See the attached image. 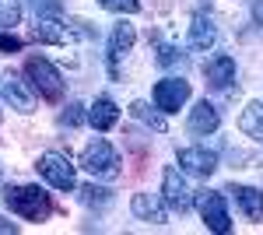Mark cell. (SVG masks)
Returning a JSON list of instances; mask_svg holds the SVG:
<instances>
[{"label":"cell","mask_w":263,"mask_h":235,"mask_svg":"<svg viewBox=\"0 0 263 235\" xmlns=\"http://www.w3.org/2000/svg\"><path fill=\"white\" fill-rule=\"evenodd\" d=\"M25 74H28L32 88H35L42 98H49V102H60L63 98V78L46 57H28L25 60Z\"/></svg>","instance_id":"cell-2"},{"label":"cell","mask_w":263,"mask_h":235,"mask_svg":"<svg viewBox=\"0 0 263 235\" xmlns=\"http://www.w3.org/2000/svg\"><path fill=\"white\" fill-rule=\"evenodd\" d=\"M7 207L14 211L25 221H46L53 204H49V193L39 190V186H7Z\"/></svg>","instance_id":"cell-1"},{"label":"cell","mask_w":263,"mask_h":235,"mask_svg":"<svg viewBox=\"0 0 263 235\" xmlns=\"http://www.w3.org/2000/svg\"><path fill=\"white\" fill-rule=\"evenodd\" d=\"M253 18L263 25V0H253Z\"/></svg>","instance_id":"cell-28"},{"label":"cell","mask_w":263,"mask_h":235,"mask_svg":"<svg viewBox=\"0 0 263 235\" xmlns=\"http://www.w3.org/2000/svg\"><path fill=\"white\" fill-rule=\"evenodd\" d=\"M214 42H218L214 21L207 18V14H197V18L190 21V46H193V49H211Z\"/></svg>","instance_id":"cell-16"},{"label":"cell","mask_w":263,"mask_h":235,"mask_svg":"<svg viewBox=\"0 0 263 235\" xmlns=\"http://www.w3.org/2000/svg\"><path fill=\"white\" fill-rule=\"evenodd\" d=\"M4 84H0V92H4V98L11 102V109H18V113H32V105H35V98H32V92L25 88V81L18 78V74H4Z\"/></svg>","instance_id":"cell-11"},{"label":"cell","mask_w":263,"mask_h":235,"mask_svg":"<svg viewBox=\"0 0 263 235\" xmlns=\"http://www.w3.org/2000/svg\"><path fill=\"white\" fill-rule=\"evenodd\" d=\"M60 123H63V126H81V123H84V105H81V102H70V105L60 113Z\"/></svg>","instance_id":"cell-22"},{"label":"cell","mask_w":263,"mask_h":235,"mask_svg":"<svg viewBox=\"0 0 263 235\" xmlns=\"http://www.w3.org/2000/svg\"><path fill=\"white\" fill-rule=\"evenodd\" d=\"M116 119H120V109H116V102L109 95H102V98H95V105H91V113H88V123L95 126V130H112L116 126Z\"/></svg>","instance_id":"cell-15"},{"label":"cell","mask_w":263,"mask_h":235,"mask_svg":"<svg viewBox=\"0 0 263 235\" xmlns=\"http://www.w3.org/2000/svg\"><path fill=\"white\" fill-rule=\"evenodd\" d=\"M193 190L186 186V179L179 176V169H165V176H162V200L168 204V207H176V211H190L193 207Z\"/></svg>","instance_id":"cell-6"},{"label":"cell","mask_w":263,"mask_h":235,"mask_svg":"<svg viewBox=\"0 0 263 235\" xmlns=\"http://www.w3.org/2000/svg\"><path fill=\"white\" fill-rule=\"evenodd\" d=\"M102 7H109V11H120V14H134L141 4L137 0H99Z\"/></svg>","instance_id":"cell-25"},{"label":"cell","mask_w":263,"mask_h":235,"mask_svg":"<svg viewBox=\"0 0 263 235\" xmlns=\"http://www.w3.org/2000/svg\"><path fill=\"white\" fill-rule=\"evenodd\" d=\"M11 232H18V225H14V221H4V218H0V235H11Z\"/></svg>","instance_id":"cell-27"},{"label":"cell","mask_w":263,"mask_h":235,"mask_svg":"<svg viewBox=\"0 0 263 235\" xmlns=\"http://www.w3.org/2000/svg\"><path fill=\"white\" fill-rule=\"evenodd\" d=\"M0 49H4V53H18L21 39H18V35H0Z\"/></svg>","instance_id":"cell-26"},{"label":"cell","mask_w":263,"mask_h":235,"mask_svg":"<svg viewBox=\"0 0 263 235\" xmlns=\"http://www.w3.org/2000/svg\"><path fill=\"white\" fill-rule=\"evenodd\" d=\"M18 21H21V7H18V0H0V25L14 28Z\"/></svg>","instance_id":"cell-21"},{"label":"cell","mask_w":263,"mask_h":235,"mask_svg":"<svg viewBox=\"0 0 263 235\" xmlns=\"http://www.w3.org/2000/svg\"><path fill=\"white\" fill-rule=\"evenodd\" d=\"M134 214L141 218V221H155V225H165V207L155 200V196H147V193H137L134 196Z\"/></svg>","instance_id":"cell-17"},{"label":"cell","mask_w":263,"mask_h":235,"mask_svg":"<svg viewBox=\"0 0 263 235\" xmlns=\"http://www.w3.org/2000/svg\"><path fill=\"white\" fill-rule=\"evenodd\" d=\"M203 78H207V84L211 88H228L232 81H235V60L232 57H211L207 63H203Z\"/></svg>","instance_id":"cell-13"},{"label":"cell","mask_w":263,"mask_h":235,"mask_svg":"<svg viewBox=\"0 0 263 235\" xmlns=\"http://www.w3.org/2000/svg\"><path fill=\"white\" fill-rule=\"evenodd\" d=\"M239 130L263 144V102H249V105H246L242 119H239Z\"/></svg>","instance_id":"cell-18"},{"label":"cell","mask_w":263,"mask_h":235,"mask_svg":"<svg viewBox=\"0 0 263 235\" xmlns=\"http://www.w3.org/2000/svg\"><path fill=\"white\" fill-rule=\"evenodd\" d=\"M81 165L95 179H116L120 176V155H116V148L109 140H91L81 155Z\"/></svg>","instance_id":"cell-3"},{"label":"cell","mask_w":263,"mask_h":235,"mask_svg":"<svg viewBox=\"0 0 263 235\" xmlns=\"http://www.w3.org/2000/svg\"><path fill=\"white\" fill-rule=\"evenodd\" d=\"M186 98H190V81L162 78L158 84H155V105H158L162 113H176V109H182Z\"/></svg>","instance_id":"cell-7"},{"label":"cell","mask_w":263,"mask_h":235,"mask_svg":"<svg viewBox=\"0 0 263 235\" xmlns=\"http://www.w3.org/2000/svg\"><path fill=\"white\" fill-rule=\"evenodd\" d=\"M81 200H84V204H109V190H102V186H95V183H88V186H81Z\"/></svg>","instance_id":"cell-23"},{"label":"cell","mask_w":263,"mask_h":235,"mask_svg":"<svg viewBox=\"0 0 263 235\" xmlns=\"http://www.w3.org/2000/svg\"><path fill=\"white\" fill-rule=\"evenodd\" d=\"M221 126V113L203 98V102H197L193 105V113H190V134H200V137H207V134H214Z\"/></svg>","instance_id":"cell-12"},{"label":"cell","mask_w":263,"mask_h":235,"mask_svg":"<svg viewBox=\"0 0 263 235\" xmlns=\"http://www.w3.org/2000/svg\"><path fill=\"white\" fill-rule=\"evenodd\" d=\"M70 32L74 28H67L60 18H49V14H39V21L32 25V39L49 42V46H63V42L70 39Z\"/></svg>","instance_id":"cell-10"},{"label":"cell","mask_w":263,"mask_h":235,"mask_svg":"<svg viewBox=\"0 0 263 235\" xmlns=\"http://www.w3.org/2000/svg\"><path fill=\"white\" fill-rule=\"evenodd\" d=\"M39 176L46 183H53L57 190H74L78 186V176H74V165H70V158L67 155H57V151H46L39 158Z\"/></svg>","instance_id":"cell-5"},{"label":"cell","mask_w":263,"mask_h":235,"mask_svg":"<svg viewBox=\"0 0 263 235\" xmlns=\"http://www.w3.org/2000/svg\"><path fill=\"white\" fill-rule=\"evenodd\" d=\"M179 165L190 172V176H211L214 169H218V155L214 151H207V148H182L179 151Z\"/></svg>","instance_id":"cell-9"},{"label":"cell","mask_w":263,"mask_h":235,"mask_svg":"<svg viewBox=\"0 0 263 235\" xmlns=\"http://www.w3.org/2000/svg\"><path fill=\"white\" fill-rule=\"evenodd\" d=\"M193 204H197L203 225H207L211 232L224 235L228 228H232V218H228V207H224V196L221 193H214V190H200V193L193 196Z\"/></svg>","instance_id":"cell-4"},{"label":"cell","mask_w":263,"mask_h":235,"mask_svg":"<svg viewBox=\"0 0 263 235\" xmlns=\"http://www.w3.org/2000/svg\"><path fill=\"white\" fill-rule=\"evenodd\" d=\"M224 193H232V200L239 204V211H242L249 221H263V190L256 186H239V183H232Z\"/></svg>","instance_id":"cell-8"},{"label":"cell","mask_w":263,"mask_h":235,"mask_svg":"<svg viewBox=\"0 0 263 235\" xmlns=\"http://www.w3.org/2000/svg\"><path fill=\"white\" fill-rule=\"evenodd\" d=\"M35 14H60L63 11V0H28Z\"/></svg>","instance_id":"cell-24"},{"label":"cell","mask_w":263,"mask_h":235,"mask_svg":"<svg viewBox=\"0 0 263 235\" xmlns=\"http://www.w3.org/2000/svg\"><path fill=\"white\" fill-rule=\"evenodd\" d=\"M130 113H134V116L141 119V123H147L151 130H158V134L165 130V119L158 116V113H155V109H151L147 102H134V105H130Z\"/></svg>","instance_id":"cell-19"},{"label":"cell","mask_w":263,"mask_h":235,"mask_svg":"<svg viewBox=\"0 0 263 235\" xmlns=\"http://www.w3.org/2000/svg\"><path fill=\"white\" fill-rule=\"evenodd\" d=\"M158 67H182L186 63V53H182L179 46H162V53H158Z\"/></svg>","instance_id":"cell-20"},{"label":"cell","mask_w":263,"mask_h":235,"mask_svg":"<svg viewBox=\"0 0 263 235\" xmlns=\"http://www.w3.org/2000/svg\"><path fill=\"white\" fill-rule=\"evenodd\" d=\"M134 39H137L134 25H123L120 21V25L112 28V35H109V63H112V74H116V63L134 49Z\"/></svg>","instance_id":"cell-14"}]
</instances>
